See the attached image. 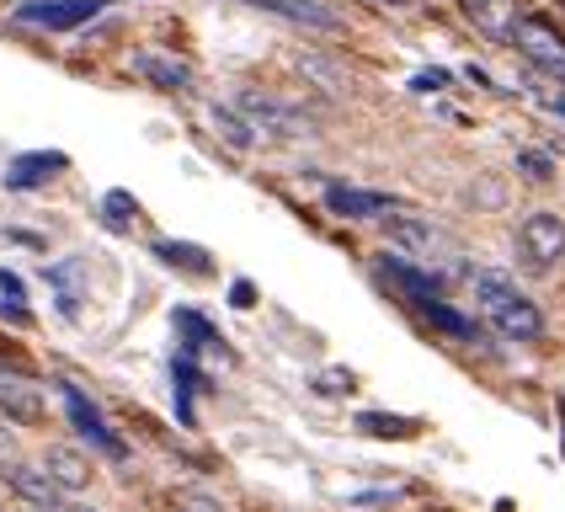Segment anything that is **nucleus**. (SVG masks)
Returning a JSON list of instances; mask_svg holds the SVG:
<instances>
[{
  "instance_id": "nucleus-25",
  "label": "nucleus",
  "mask_w": 565,
  "mask_h": 512,
  "mask_svg": "<svg viewBox=\"0 0 565 512\" xmlns=\"http://www.w3.org/2000/svg\"><path fill=\"white\" fill-rule=\"evenodd\" d=\"M171 512H230V508H224L214 491H182V497L171 502Z\"/></svg>"
},
{
  "instance_id": "nucleus-19",
  "label": "nucleus",
  "mask_w": 565,
  "mask_h": 512,
  "mask_svg": "<svg viewBox=\"0 0 565 512\" xmlns=\"http://www.w3.org/2000/svg\"><path fill=\"white\" fill-rule=\"evenodd\" d=\"M177 331L188 337V342H182V352H192V358H198V352H220V358H230V352H224V337L203 316H198V310H177Z\"/></svg>"
},
{
  "instance_id": "nucleus-3",
  "label": "nucleus",
  "mask_w": 565,
  "mask_h": 512,
  "mask_svg": "<svg viewBox=\"0 0 565 512\" xmlns=\"http://www.w3.org/2000/svg\"><path fill=\"white\" fill-rule=\"evenodd\" d=\"M113 0H17L11 6V22L32 32H75L96 22Z\"/></svg>"
},
{
  "instance_id": "nucleus-24",
  "label": "nucleus",
  "mask_w": 565,
  "mask_h": 512,
  "mask_svg": "<svg viewBox=\"0 0 565 512\" xmlns=\"http://www.w3.org/2000/svg\"><path fill=\"white\" fill-rule=\"evenodd\" d=\"M102 220H107V230H128V224L139 220V203H134V192H107L102 198Z\"/></svg>"
},
{
  "instance_id": "nucleus-6",
  "label": "nucleus",
  "mask_w": 565,
  "mask_h": 512,
  "mask_svg": "<svg viewBox=\"0 0 565 512\" xmlns=\"http://www.w3.org/2000/svg\"><path fill=\"white\" fill-rule=\"evenodd\" d=\"M518 256L529 273H550L565 262V214L555 209H539L529 220L518 224Z\"/></svg>"
},
{
  "instance_id": "nucleus-28",
  "label": "nucleus",
  "mask_w": 565,
  "mask_h": 512,
  "mask_svg": "<svg viewBox=\"0 0 565 512\" xmlns=\"http://www.w3.org/2000/svg\"><path fill=\"white\" fill-rule=\"evenodd\" d=\"M438 86H448V75H443V70H422V75H416V81H411V92H416V96L438 92Z\"/></svg>"
},
{
  "instance_id": "nucleus-32",
  "label": "nucleus",
  "mask_w": 565,
  "mask_h": 512,
  "mask_svg": "<svg viewBox=\"0 0 565 512\" xmlns=\"http://www.w3.org/2000/svg\"><path fill=\"white\" fill-rule=\"evenodd\" d=\"M379 6H384V11H395V6H406V0H379Z\"/></svg>"
},
{
  "instance_id": "nucleus-18",
  "label": "nucleus",
  "mask_w": 565,
  "mask_h": 512,
  "mask_svg": "<svg viewBox=\"0 0 565 512\" xmlns=\"http://www.w3.org/2000/svg\"><path fill=\"white\" fill-rule=\"evenodd\" d=\"M150 252H156V262H166L171 273H188V278H209V273H214V256L203 252V246H192V241H156Z\"/></svg>"
},
{
  "instance_id": "nucleus-2",
  "label": "nucleus",
  "mask_w": 565,
  "mask_h": 512,
  "mask_svg": "<svg viewBox=\"0 0 565 512\" xmlns=\"http://www.w3.org/2000/svg\"><path fill=\"white\" fill-rule=\"evenodd\" d=\"M235 113L252 124V134H267V139H315L320 124H315L305 107H288L267 92H241L235 96Z\"/></svg>"
},
{
  "instance_id": "nucleus-12",
  "label": "nucleus",
  "mask_w": 565,
  "mask_h": 512,
  "mask_svg": "<svg viewBox=\"0 0 565 512\" xmlns=\"http://www.w3.org/2000/svg\"><path fill=\"white\" fill-rule=\"evenodd\" d=\"M60 171H70V156H64V150H28V156H17L6 166V188L32 192V188H43V182H54Z\"/></svg>"
},
{
  "instance_id": "nucleus-20",
  "label": "nucleus",
  "mask_w": 565,
  "mask_h": 512,
  "mask_svg": "<svg viewBox=\"0 0 565 512\" xmlns=\"http://www.w3.org/2000/svg\"><path fill=\"white\" fill-rule=\"evenodd\" d=\"M422 316H427V326H438L443 337H454V342H475V337H480V326H475L465 310H454L448 299H433V305H422Z\"/></svg>"
},
{
  "instance_id": "nucleus-21",
  "label": "nucleus",
  "mask_w": 565,
  "mask_h": 512,
  "mask_svg": "<svg viewBox=\"0 0 565 512\" xmlns=\"http://www.w3.org/2000/svg\"><path fill=\"white\" fill-rule=\"evenodd\" d=\"M209 124H214V134H220V139L230 145V150H241V156H246V150L256 145L252 124H246V118H241L235 107H209Z\"/></svg>"
},
{
  "instance_id": "nucleus-29",
  "label": "nucleus",
  "mask_w": 565,
  "mask_h": 512,
  "mask_svg": "<svg viewBox=\"0 0 565 512\" xmlns=\"http://www.w3.org/2000/svg\"><path fill=\"white\" fill-rule=\"evenodd\" d=\"M252 299H256V288L246 284V278H235V284H230V305H235V310H252Z\"/></svg>"
},
{
  "instance_id": "nucleus-26",
  "label": "nucleus",
  "mask_w": 565,
  "mask_h": 512,
  "mask_svg": "<svg viewBox=\"0 0 565 512\" xmlns=\"http://www.w3.org/2000/svg\"><path fill=\"white\" fill-rule=\"evenodd\" d=\"M518 171H529L534 182H550V156H539V150H523V156H518Z\"/></svg>"
},
{
  "instance_id": "nucleus-1",
  "label": "nucleus",
  "mask_w": 565,
  "mask_h": 512,
  "mask_svg": "<svg viewBox=\"0 0 565 512\" xmlns=\"http://www.w3.org/2000/svg\"><path fill=\"white\" fill-rule=\"evenodd\" d=\"M470 284H475V305H480V316H486V326H491L497 337L523 342V348L544 337V310L507 278L502 267H475Z\"/></svg>"
},
{
  "instance_id": "nucleus-27",
  "label": "nucleus",
  "mask_w": 565,
  "mask_h": 512,
  "mask_svg": "<svg viewBox=\"0 0 565 512\" xmlns=\"http://www.w3.org/2000/svg\"><path fill=\"white\" fill-rule=\"evenodd\" d=\"M17 465V433H11V422H0V476Z\"/></svg>"
},
{
  "instance_id": "nucleus-13",
  "label": "nucleus",
  "mask_w": 565,
  "mask_h": 512,
  "mask_svg": "<svg viewBox=\"0 0 565 512\" xmlns=\"http://www.w3.org/2000/svg\"><path fill=\"white\" fill-rule=\"evenodd\" d=\"M379 230H384V241L395 246V256H406V262L438 252V230H433L427 220H416V214H395V220H379Z\"/></svg>"
},
{
  "instance_id": "nucleus-9",
  "label": "nucleus",
  "mask_w": 565,
  "mask_h": 512,
  "mask_svg": "<svg viewBox=\"0 0 565 512\" xmlns=\"http://www.w3.org/2000/svg\"><path fill=\"white\" fill-rule=\"evenodd\" d=\"M459 17H465L480 38H497V43H507V38H512V28H518L529 11H523V0H459Z\"/></svg>"
},
{
  "instance_id": "nucleus-16",
  "label": "nucleus",
  "mask_w": 565,
  "mask_h": 512,
  "mask_svg": "<svg viewBox=\"0 0 565 512\" xmlns=\"http://www.w3.org/2000/svg\"><path fill=\"white\" fill-rule=\"evenodd\" d=\"M326 209L342 214V220H379L395 209L390 192H369V188H326Z\"/></svg>"
},
{
  "instance_id": "nucleus-15",
  "label": "nucleus",
  "mask_w": 565,
  "mask_h": 512,
  "mask_svg": "<svg viewBox=\"0 0 565 512\" xmlns=\"http://www.w3.org/2000/svg\"><path fill=\"white\" fill-rule=\"evenodd\" d=\"M38 470L54 480L60 491H81L86 480H92V459L81 454V448H70V444H54V448H43V459H38Z\"/></svg>"
},
{
  "instance_id": "nucleus-22",
  "label": "nucleus",
  "mask_w": 565,
  "mask_h": 512,
  "mask_svg": "<svg viewBox=\"0 0 565 512\" xmlns=\"http://www.w3.org/2000/svg\"><path fill=\"white\" fill-rule=\"evenodd\" d=\"M75 273H81V262H54V267H43V278L60 288V310L70 320L81 316V288H75Z\"/></svg>"
},
{
  "instance_id": "nucleus-23",
  "label": "nucleus",
  "mask_w": 565,
  "mask_h": 512,
  "mask_svg": "<svg viewBox=\"0 0 565 512\" xmlns=\"http://www.w3.org/2000/svg\"><path fill=\"white\" fill-rule=\"evenodd\" d=\"M358 433H369V438H411L416 422H406V416H384V412H363L358 416Z\"/></svg>"
},
{
  "instance_id": "nucleus-7",
  "label": "nucleus",
  "mask_w": 565,
  "mask_h": 512,
  "mask_svg": "<svg viewBox=\"0 0 565 512\" xmlns=\"http://www.w3.org/2000/svg\"><path fill=\"white\" fill-rule=\"evenodd\" d=\"M379 273L401 288L416 310H422V305H433V299H443V278L433 273V267H422V262H406V256L384 252V256H379Z\"/></svg>"
},
{
  "instance_id": "nucleus-14",
  "label": "nucleus",
  "mask_w": 565,
  "mask_h": 512,
  "mask_svg": "<svg viewBox=\"0 0 565 512\" xmlns=\"http://www.w3.org/2000/svg\"><path fill=\"white\" fill-rule=\"evenodd\" d=\"M6 486H11V491H17V502H28L32 512H54L64 497H70V491H60V486L43 476L38 465H11V470H6Z\"/></svg>"
},
{
  "instance_id": "nucleus-8",
  "label": "nucleus",
  "mask_w": 565,
  "mask_h": 512,
  "mask_svg": "<svg viewBox=\"0 0 565 512\" xmlns=\"http://www.w3.org/2000/svg\"><path fill=\"white\" fill-rule=\"evenodd\" d=\"M128 70L145 81V86H156V92H192L198 86V75H192L188 60H177V54H160V49H139Z\"/></svg>"
},
{
  "instance_id": "nucleus-11",
  "label": "nucleus",
  "mask_w": 565,
  "mask_h": 512,
  "mask_svg": "<svg viewBox=\"0 0 565 512\" xmlns=\"http://www.w3.org/2000/svg\"><path fill=\"white\" fill-rule=\"evenodd\" d=\"M252 11H267V17H282L294 28H310V32H342V17L320 0H241Z\"/></svg>"
},
{
  "instance_id": "nucleus-31",
  "label": "nucleus",
  "mask_w": 565,
  "mask_h": 512,
  "mask_svg": "<svg viewBox=\"0 0 565 512\" xmlns=\"http://www.w3.org/2000/svg\"><path fill=\"white\" fill-rule=\"evenodd\" d=\"M544 107H550V113H565V96H544Z\"/></svg>"
},
{
  "instance_id": "nucleus-4",
  "label": "nucleus",
  "mask_w": 565,
  "mask_h": 512,
  "mask_svg": "<svg viewBox=\"0 0 565 512\" xmlns=\"http://www.w3.org/2000/svg\"><path fill=\"white\" fill-rule=\"evenodd\" d=\"M60 401H64V416H70V427L81 433V444H92L96 454H107L113 465H124V459H128V444L118 438V433H113V427H107V416H102V406H96L92 395H86L81 384L64 380V384H60Z\"/></svg>"
},
{
  "instance_id": "nucleus-17",
  "label": "nucleus",
  "mask_w": 565,
  "mask_h": 512,
  "mask_svg": "<svg viewBox=\"0 0 565 512\" xmlns=\"http://www.w3.org/2000/svg\"><path fill=\"white\" fill-rule=\"evenodd\" d=\"M171 384H177V390H171V395H177V422H182V427H192V422H198V416H192V395L209 384L192 352H177V358H171Z\"/></svg>"
},
{
  "instance_id": "nucleus-5",
  "label": "nucleus",
  "mask_w": 565,
  "mask_h": 512,
  "mask_svg": "<svg viewBox=\"0 0 565 512\" xmlns=\"http://www.w3.org/2000/svg\"><path fill=\"white\" fill-rule=\"evenodd\" d=\"M507 43H512L523 60L534 64V70H544L550 81H561V86H565V32L555 28L550 17H534V11H529V17L512 28V38H507Z\"/></svg>"
},
{
  "instance_id": "nucleus-10",
  "label": "nucleus",
  "mask_w": 565,
  "mask_h": 512,
  "mask_svg": "<svg viewBox=\"0 0 565 512\" xmlns=\"http://www.w3.org/2000/svg\"><path fill=\"white\" fill-rule=\"evenodd\" d=\"M0 416H6V422H22V427L43 422V390H38L28 374L6 369V363H0Z\"/></svg>"
},
{
  "instance_id": "nucleus-30",
  "label": "nucleus",
  "mask_w": 565,
  "mask_h": 512,
  "mask_svg": "<svg viewBox=\"0 0 565 512\" xmlns=\"http://www.w3.org/2000/svg\"><path fill=\"white\" fill-rule=\"evenodd\" d=\"M54 512H102V508H96V502H75V497H64Z\"/></svg>"
}]
</instances>
